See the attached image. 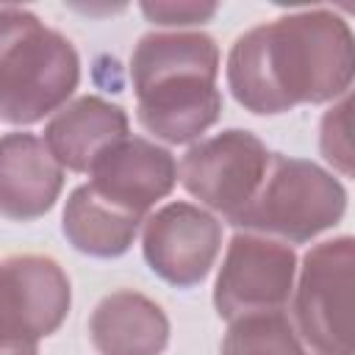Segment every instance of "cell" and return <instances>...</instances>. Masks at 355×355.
Wrapping results in <instances>:
<instances>
[{
    "mask_svg": "<svg viewBox=\"0 0 355 355\" xmlns=\"http://www.w3.org/2000/svg\"><path fill=\"white\" fill-rule=\"evenodd\" d=\"M355 39L327 8L283 14L241 33L227 53V89L252 114H286L349 92Z\"/></svg>",
    "mask_w": 355,
    "mask_h": 355,
    "instance_id": "obj_1",
    "label": "cell"
},
{
    "mask_svg": "<svg viewBox=\"0 0 355 355\" xmlns=\"http://www.w3.org/2000/svg\"><path fill=\"white\" fill-rule=\"evenodd\" d=\"M219 47L202 31L147 33L130 55L136 116L169 144L200 139L222 114Z\"/></svg>",
    "mask_w": 355,
    "mask_h": 355,
    "instance_id": "obj_2",
    "label": "cell"
},
{
    "mask_svg": "<svg viewBox=\"0 0 355 355\" xmlns=\"http://www.w3.org/2000/svg\"><path fill=\"white\" fill-rule=\"evenodd\" d=\"M80 80L72 42L33 11L0 6V119L33 125L58 111Z\"/></svg>",
    "mask_w": 355,
    "mask_h": 355,
    "instance_id": "obj_3",
    "label": "cell"
},
{
    "mask_svg": "<svg viewBox=\"0 0 355 355\" xmlns=\"http://www.w3.org/2000/svg\"><path fill=\"white\" fill-rule=\"evenodd\" d=\"M347 189L313 161L272 153L255 197L230 219L233 227L302 244L341 222Z\"/></svg>",
    "mask_w": 355,
    "mask_h": 355,
    "instance_id": "obj_4",
    "label": "cell"
},
{
    "mask_svg": "<svg viewBox=\"0 0 355 355\" xmlns=\"http://www.w3.org/2000/svg\"><path fill=\"white\" fill-rule=\"evenodd\" d=\"M355 239L338 236L311 247L294 294L297 336L316 355H352Z\"/></svg>",
    "mask_w": 355,
    "mask_h": 355,
    "instance_id": "obj_5",
    "label": "cell"
},
{
    "mask_svg": "<svg viewBox=\"0 0 355 355\" xmlns=\"http://www.w3.org/2000/svg\"><path fill=\"white\" fill-rule=\"evenodd\" d=\"M69 277L47 255L0 261V355H39L69 313Z\"/></svg>",
    "mask_w": 355,
    "mask_h": 355,
    "instance_id": "obj_6",
    "label": "cell"
},
{
    "mask_svg": "<svg viewBox=\"0 0 355 355\" xmlns=\"http://www.w3.org/2000/svg\"><path fill=\"white\" fill-rule=\"evenodd\" d=\"M269 158L272 153L255 133L230 128L189 147L180 161V183L230 222L255 197Z\"/></svg>",
    "mask_w": 355,
    "mask_h": 355,
    "instance_id": "obj_7",
    "label": "cell"
},
{
    "mask_svg": "<svg viewBox=\"0 0 355 355\" xmlns=\"http://www.w3.org/2000/svg\"><path fill=\"white\" fill-rule=\"evenodd\" d=\"M294 272L297 255L288 244L236 233L216 275L214 308L227 322L250 313L283 311L294 288Z\"/></svg>",
    "mask_w": 355,
    "mask_h": 355,
    "instance_id": "obj_8",
    "label": "cell"
},
{
    "mask_svg": "<svg viewBox=\"0 0 355 355\" xmlns=\"http://www.w3.org/2000/svg\"><path fill=\"white\" fill-rule=\"evenodd\" d=\"M222 225L191 202H169L144 219L141 252L147 266L178 288L202 283L219 255Z\"/></svg>",
    "mask_w": 355,
    "mask_h": 355,
    "instance_id": "obj_9",
    "label": "cell"
},
{
    "mask_svg": "<svg viewBox=\"0 0 355 355\" xmlns=\"http://www.w3.org/2000/svg\"><path fill=\"white\" fill-rule=\"evenodd\" d=\"M86 186L103 202L144 219L158 200L172 194L178 164L166 147L141 136H125L92 164Z\"/></svg>",
    "mask_w": 355,
    "mask_h": 355,
    "instance_id": "obj_10",
    "label": "cell"
},
{
    "mask_svg": "<svg viewBox=\"0 0 355 355\" xmlns=\"http://www.w3.org/2000/svg\"><path fill=\"white\" fill-rule=\"evenodd\" d=\"M64 186V169L36 133L0 139V216L31 222L44 216Z\"/></svg>",
    "mask_w": 355,
    "mask_h": 355,
    "instance_id": "obj_11",
    "label": "cell"
},
{
    "mask_svg": "<svg viewBox=\"0 0 355 355\" xmlns=\"http://www.w3.org/2000/svg\"><path fill=\"white\" fill-rule=\"evenodd\" d=\"M128 114L122 105L97 94H83L55 111L44 128V147L69 172H89L92 164L128 136Z\"/></svg>",
    "mask_w": 355,
    "mask_h": 355,
    "instance_id": "obj_12",
    "label": "cell"
},
{
    "mask_svg": "<svg viewBox=\"0 0 355 355\" xmlns=\"http://www.w3.org/2000/svg\"><path fill=\"white\" fill-rule=\"evenodd\" d=\"M89 338L100 355H161L169 344V319L150 297L122 288L97 302Z\"/></svg>",
    "mask_w": 355,
    "mask_h": 355,
    "instance_id": "obj_13",
    "label": "cell"
},
{
    "mask_svg": "<svg viewBox=\"0 0 355 355\" xmlns=\"http://www.w3.org/2000/svg\"><path fill=\"white\" fill-rule=\"evenodd\" d=\"M144 219L125 214L108 202H103L86 183L78 186L64 205L61 230L67 241L92 258H119L130 250L139 225Z\"/></svg>",
    "mask_w": 355,
    "mask_h": 355,
    "instance_id": "obj_14",
    "label": "cell"
},
{
    "mask_svg": "<svg viewBox=\"0 0 355 355\" xmlns=\"http://www.w3.org/2000/svg\"><path fill=\"white\" fill-rule=\"evenodd\" d=\"M219 355H305V349L288 316L269 311L233 319Z\"/></svg>",
    "mask_w": 355,
    "mask_h": 355,
    "instance_id": "obj_15",
    "label": "cell"
},
{
    "mask_svg": "<svg viewBox=\"0 0 355 355\" xmlns=\"http://www.w3.org/2000/svg\"><path fill=\"white\" fill-rule=\"evenodd\" d=\"M349 111H352V100H349V94H344V100H341L338 105H333V108L322 116V130H319L322 155H324L341 175H352Z\"/></svg>",
    "mask_w": 355,
    "mask_h": 355,
    "instance_id": "obj_16",
    "label": "cell"
},
{
    "mask_svg": "<svg viewBox=\"0 0 355 355\" xmlns=\"http://www.w3.org/2000/svg\"><path fill=\"white\" fill-rule=\"evenodd\" d=\"M141 14L153 22V25H200V22H208L214 14H216V3H197V0H144L141 6Z\"/></svg>",
    "mask_w": 355,
    "mask_h": 355,
    "instance_id": "obj_17",
    "label": "cell"
}]
</instances>
